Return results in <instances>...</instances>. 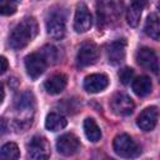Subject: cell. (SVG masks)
I'll use <instances>...</instances> for the list:
<instances>
[{
	"mask_svg": "<svg viewBox=\"0 0 160 160\" xmlns=\"http://www.w3.org/2000/svg\"><path fill=\"white\" fill-rule=\"evenodd\" d=\"M125 46L126 42L124 39H119L111 42L108 48V59L112 65H119L125 59Z\"/></svg>",
	"mask_w": 160,
	"mask_h": 160,
	"instance_id": "15",
	"label": "cell"
},
{
	"mask_svg": "<svg viewBox=\"0 0 160 160\" xmlns=\"http://www.w3.org/2000/svg\"><path fill=\"white\" fill-rule=\"evenodd\" d=\"M104 160H114V159H111V158H105Z\"/></svg>",
	"mask_w": 160,
	"mask_h": 160,
	"instance_id": "28",
	"label": "cell"
},
{
	"mask_svg": "<svg viewBox=\"0 0 160 160\" xmlns=\"http://www.w3.org/2000/svg\"><path fill=\"white\" fill-rule=\"evenodd\" d=\"M66 82H68V79L64 74H55L44 82V88L49 94L56 95V94H60L65 89Z\"/></svg>",
	"mask_w": 160,
	"mask_h": 160,
	"instance_id": "16",
	"label": "cell"
},
{
	"mask_svg": "<svg viewBox=\"0 0 160 160\" xmlns=\"http://www.w3.org/2000/svg\"><path fill=\"white\" fill-rule=\"evenodd\" d=\"M92 25L91 14L85 4H79L74 18V29L76 32H86Z\"/></svg>",
	"mask_w": 160,
	"mask_h": 160,
	"instance_id": "10",
	"label": "cell"
},
{
	"mask_svg": "<svg viewBox=\"0 0 160 160\" xmlns=\"http://www.w3.org/2000/svg\"><path fill=\"white\" fill-rule=\"evenodd\" d=\"M40 54L45 58L48 64H55L59 59V50L52 45H45L40 50Z\"/></svg>",
	"mask_w": 160,
	"mask_h": 160,
	"instance_id": "23",
	"label": "cell"
},
{
	"mask_svg": "<svg viewBox=\"0 0 160 160\" xmlns=\"http://www.w3.org/2000/svg\"><path fill=\"white\" fill-rule=\"evenodd\" d=\"M144 30H145V34L151 39L160 40V18L155 14L149 15L146 18Z\"/></svg>",
	"mask_w": 160,
	"mask_h": 160,
	"instance_id": "17",
	"label": "cell"
},
{
	"mask_svg": "<svg viewBox=\"0 0 160 160\" xmlns=\"http://www.w3.org/2000/svg\"><path fill=\"white\" fill-rule=\"evenodd\" d=\"M131 86H132L134 92H135L138 96H146L148 94H150L151 88H152L151 80H150L148 76H145V75L138 76L136 79H134Z\"/></svg>",
	"mask_w": 160,
	"mask_h": 160,
	"instance_id": "18",
	"label": "cell"
},
{
	"mask_svg": "<svg viewBox=\"0 0 160 160\" xmlns=\"http://www.w3.org/2000/svg\"><path fill=\"white\" fill-rule=\"evenodd\" d=\"M109 85V79L104 74H91L84 80V89L88 92H100Z\"/></svg>",
	"mask_w": 160,
	"mask_h": 160,
	"instance_id": "14",
	"label": "cell"
},
{
	"mask_svg": "<svg viewBox=\"0 0 160 160\" xmlns=\"http://www.w3.org/2000/svg\"><path fill=\"white\" fill-rule=\"evenodd\" d=\"M48 61L39 52H31L25 58V69L28 75L31 79H38L48 68Z\"/></svg>",
	"mask_w": 160,
	"mask_h": 160,
	"instance_id": "5",
	"label": "cell"
},
{
	"mask_svg": "<svg viewBox=\"0 0 160 160\" xmlns=\"http://www.w3.org/2000/svg\"><path fill=\"white\" fill-rule=\"evenodd\" d=\"M66 124H68L66 118L62 116L61 114H58V112H50L46 116V120H45V126L50 131L61 130L66 126Z\"/></svg>",
	"mask_w": 160,
	"mask_h": 160,
	"instance_id": "20",
	"label": "cell"
},
{
	"mask_svg": "<svg viewBox=\"0 0 160 160\" xmlns=\"http://www.w3.org/2000/svg\"><path fill=\"white\" fill-rule=\"evenodd\" d=\"M119 79L124 85H128L134 79V70L131 68H122L119 71Z\"/></svg>",
	"mask_w": 160,
	"mask_h": 160,
	"instance_id": "24",
	"label": "cell"
},
{
	"mask_svg": "<svg viewBox=\"0 0 160 160\" xmlns=\"http://www.w3.org/2000/svg\"><path fill=\"white\" fill-rule=\"evenodd\" d=\"M110 106L114 114L119 116H126L130 115L134 110V101L132 99L126 94H115L110 101Z\"/></svg>",
	"mask_w": 160,
	"mask_h": 160,
	"instance_id": "7",
	"label": "cell"
},
{
	"mask_svg": "<svg viewBox=\"0 0 160 160\" xmlns=\"http://www.w3.org/2000/svg\"><path fill=\"white\" fill-rule=\"evenodd\" d=\"M136 61L139 65L142 68L151 70V71H158L159 69V62H158V56L155 51L150 48H141L136 52Z\"/></svg>",
	"mask_w": 160,
	"mask_h": 160,
	"instance_id": "12",
	"label": "cell"
},
{
	"mask_svg": "<svg viewBox=\"0 0 160 160\" xmlns=\"http://www.w3.org/2000/svg\"><path fill=\"white\" fill-rule=\"evenodd\" d=\"M158 8H159V10H160V2H159V4H158Z\"/></svg>",
	"mask_w": 160,
	"mask_h": 160,
	"instance_id": "29",
	"label": "cell"
},
{
	"mask_svg": "<svg viewBox=\"0 0 160 160\" xmlns=\"http://www.w3.org/2000/svg\"><path fill=\"white\" fill-rule=\"evenodd\" d=\"M65 19L59 12H52L46 20V30L50 38L59 40L65 35Z\"/></svg>",
	"mask_w": 160,
	"mask_h": 160,
	"instance_id": "9",
	"label": "cell"
},
{
	"mask_svg": "<svg viewBox=\"0 0 160 160\" xmlns=\"http://www.w3.org/2000/svg\"><path fill=\"white\" fill-rule=\"evenodd\" d=\"M38 34V22L32 16H26L15 25L9 35V46L14 50L25 48Z\"/></svg>",
	"mask_w": 160,
	"mask_h": 160,
	"instance_id": "1",
	"label": "cell"
},
{
	"mask_svg": "<svg viewBox=\"0 0 160 160\" xmlns=\"http://www.w3.org/2000/svg\"><path fill=\"white\" fill-rule=\"evenodd\" d=\"M84 132L86 138L92 142H96L101 139V130L96 121L91 118H86L84 120Z\"/></svg>",
	"mask_w": 160,
	"mask_h": 160,
	"instance_id": "21",
	"label": "cell"
},
{
	"mask_svg": "<svg viewBox=\"0 0 160 160\" xmlns=\"http://www.w3.org/2000/svg\"><path fill=\"white\" fill-rule=\"evenodd\" d=\"M56 149L61 155L71 156L76 154L80 149V141L76 135L71 132H66L61 135L56 141Z\"/></svg>",
	"mask_w": 160,
	"mask_h": 160,
	"instance_id": "8",
	"label": "cell"
},
{
	"mask_svg": "<svg viewBox=\"0 0 160 160\" xmlns=\"http://www.w3.org/2000/svg\"><path fill=\"white\" fill-rule=\"evenodd\" d=\"M0 62H1V74H4L8 70V60H6V58L1 56L0 58Z\"/></svg>",
	"mask_w": 160,
	"mask_h": 160,
	"instance_id": "26",
	"label": "cell"
},
{
	"mask_svg": "<svg viewBox=\"0 0 160 160\" xmlns=\"http://www.w3.org/2000/svg\"><path fill=\"white\" fill-rule=\"evenodd\" d=\"M98 55H99L98 46L94 42H91V41L84 42L80 46L79 51H78V55H76V65L79 68L90 66V65H92L98 60Z\"/></svg>",
	"mask_w": 160,
	"mask_h": 160,
	"instance_id": "6",
	"label": "cell"
},
{
	"mask_svg": "<svg viewBox=\"0 0 160 160\" xmlns=\"http://www.w3.org/2000/svg\"><path fill=\"white\" fill-rule=\"evenodd\" d=\"M119 4L116 2H99L98 4V25L102 26L110 21L112 16H116L121 10H119Z\"/></svg>",
	"mask_w": 160,
	"mask_h": 160,
	"instance_id": "13",
	"label": "cell"
},
{
	"mask_svg": "<svg viewBox=\"0 0 160 160\" xmlns=\"http://www.w3.org/2000/svg\"><path fill=\"white\" fill-rule=\"evenodd\" d=\"M28 154L32 160H48L51 154L48 139L40 135L32 136L28 144Z\"/></svg>",
	"mask_w": 160,
	"mask_h": 160,
	"instance_id": "4",
	"label": "cell"
},
{
	"mask_svg": "<svg viewBox=\"0 0 160 160\" xmlns=\"http://www.w3.org/2000/svg\"><path fill=\"white\" fill-rule=\"evenodd\" d=\"M145 5V2H140V1H134L131 2V5L128 9L126 12V20L128 24L132 28L138 26L140 22V18H141V11H142V6Z\"/></svg>",
	"mask_w": 160,
	"mask_h": 160,
	"instance_id": "19",
	"label": "cell"
},
{
	"mask_svg": "<svg viewBox=\"0 0 160 160\" xmlns=\"http://www.w3.org/2000/svg\"><path fill=\"white\" fill-rule=\"evenodd\" d=\"M15 112L16 119L15 122L20 124V128L22 125L28 126L32 121V114H34V96L31 92H22L15 101Z\"/></svg>",
	"mask_w": 160,
	"mask_h": 160,
	"instance_id": "3",
	"label": "cell"
},
{
	"mask_svg": "<svg viewBox=\"0 0 160 160\" xmlns=\"http://www.w3.org/2000/svg\"><path fill=\"white\" fill-rule=\"evenodd\" d=\"M158 118H159L158 108L156 106H149L140 112V115L136 119V124L141 130L151 131L158 122Z\"/></svg>",
	"mask_w": 160,
	"mask_h": 160,
	"instance_id": "11",
	"label": "cell"
},
{
	"mask_svg": "<svg viewBox=\"0 0 160 160\" xmlns=\"http://www.w3.org/2000/svg\"><path fill=\"white\" fill-rule=\"evenodd\" d=\"M1 124H2V134L6 131V126H5V120H2L1 121Z\"/></svg>",
	"mask_w": 160,
	"mask_h": 160,
	"instance_id": "27",
	"label": "cell"
},
{
	"mask_svg": "<svg viewBox=\"0 0 160 160\" xmlns=\"http://www.w3.org/2000/svg\"><path fill=\"white\" fill-rule=\"evenodd\" d=\"M16 6L18 4L16 2H12V1H4L0 4V12L2 15H12L15 11H16Z\"/></svg>",
	"mask_w": 160,
	"mask_h": 160,
	"instance_id": "25",
	"label": "cell"
},
{
	"mask_svg": "<svg viewBox=\"0 0 160 160\" xmlns=\"http://www.w3.org/2000/svg\"><path fill=\"white\" fill-rule=\"evenodd\" d=\"M114 151L124 159H135L141 154V146L128 134H119L112 141Z\"/></svg>",
	"mask_w": 160,
	"mask_h": 160,
	"instance_id": "2",
	"label": "cell"
},
{
	"mask_svg": "<svg viewBox=\"0 0 160 160\" xmlns=\"http://www.w3.org/2000/svg\"><path fill=\"white\" fill-rule=\"evenodd\" d=\"M20 156L19 148L15 142H6L1 148V160H18Z\"/></svg>",
	"mask_w": 160,
	"mask_h": 160,
	"instance_id": "22",
	"label": "cell"
}]
</instances>
